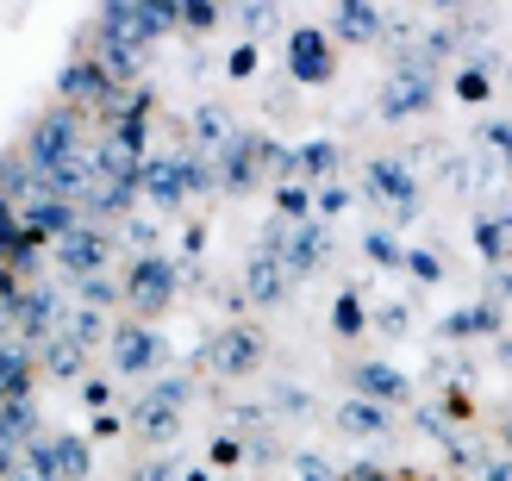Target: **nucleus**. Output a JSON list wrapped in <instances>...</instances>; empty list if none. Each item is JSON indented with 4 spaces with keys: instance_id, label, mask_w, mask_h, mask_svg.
I'll list each match as a JSON object with an SVG mask.
<instances>
[{
    "instance_id": "1",
    "label": "nucleus",
    "mask_w": 512,
    "mask_h": 481,
    "mask_svg": "<svg viewBox=\"0 0 512 481\" xmlns=\"http://www.w3.org/2000/svg\"><path fill=\"white\" fill-rule=\"evenodd\" d=\"M19 157L32 163V175H50V169H63V163L82 157V119H75V107L44 113V119L32 125V138H25Z\"/></svg>"
},
{
    "instance_id": "2",
    "label": "nucleus",
    "mask_w": 512,
    "mask_h": 481,
    "mask_svg": "<svg viewBox=\"0 0 512 481\" xmlns=\"http://www.w3.org/2000/svg\"><path fill=\"white\" fill-rule=\"evenodd\" d=\"M63 325H69V300H63L57 282H38V288L19 294V307H13V338H19V344L44 350L50 338L63 332Z\"/></svg>"
},
{
    "instance_id": "3",
    "label": "nucleus",
    "mask_w": 512,
    "mask_h": 481,
    "mask_svg": "<svg viewBox=\"0 0 512 481\" xmlns=\"http://www.w3.org/2000/svg\"><path fill=\"white\" fill-rule=\"evenodd\" d=\"M175 282H182L175 257L150 250V257H138V263H132V275H125V307H132L138 319H157L169 300H175Z\"/></svg>"
},
{
    "instance_id": "4",
    "label": "nucleus",
    "mask_w": 512,
    "mask_h": 481,
    "mask_svg": "<svg viewBox=\"0 0 512 481\" xmlns=\"http://www.w3.org/2000/svg\"><path fill=\"white\" fill-rule=\"evenodd\" d=\"M50 250H57V269H63V275L88 282V275L107 269V257H113V232H107V225H94V219H82L75 232H63Z\"/></svg>"
},
{
    "instance_id": "5",
    "label": "nucleus",
    "mask_w": 512,
    "mask_h": 481,
    "mask_svg": "<svg viewBox=\"0 0 512 481\" xmlns=\"http://www.w3.org/2000/svg\"><path fill=\"white\" fill-rule=\"evenodd\" d=\"M431 107H438V82H431V69L400 63L394 82H388V94H381V119H419Z\"/></svg>"
},
{
    "instance_id": "6",
    "label": "nucleus",
    "mask_w": 512,
    "mask_h": 481,
    "mask_svg": "<svg viewBox=\"0 0 512 481\" xmlns=\"http://www.w3.org/2000/svg\"><path fill=\"white\" fill-rule=\"evenodd\" d=\"M256 363H263V338L250 332V325H225V332L207 338V369L225 375V382H238V375H250Z\"/></svg>"
},
{
    "instance_id": "7",
    "label": "nucleus",
    "mask_w": 512,
    "mask_h": 481,
    "mask_svg": "<svg viewBox=\"0 0 512 481\" xmlns=\"http://www.w3.org/2000/svg\"><path fill=\"white\" fill-rule=\"evenodd\" d=\"M331 69H338V63H331V38L319 32V25H294V32H288V75L300 88H325Z\"/></svg>"
},
{
    "instance_id": "8",
    "label": "nucleus",
    "mask_w": 512,
    "mask_h": 481,
    "mask_svg": "<svg viewBox=\"0 0 512 481\" xmlns=\"http://www.w3.org/2000/svg\"><path fill=\"white\" fill-rule=\"evenodd\" d=\"M325 250H331V232H325V219H300V225H288V238H281V250H275V263L294 275H313L319 263H325Z\"/></svg>"
},
{
    "instance_id": "9",
    "label": "nucleus",
    "mask_w": 512,
    "mask_h": 481,
    "mask_svg": "<svg viewBox=\"0 0 512 481\" xmlns=\"http://www.w3.org/2000/svg\"><path fill=\"white\" fill-rule=\"evenodd\" d=\"M19 225H25V238H32V244H57L63 232H75V225H82V207H75V200L32 194V200L19 207Z\"/></svg>"
},
{
    "instance_id": "10",
    "label": "nucleus",
    "mask_w": 512,
    "mask_h": 481,
    "mask_svg": "<svg viewBox=\"0 0 512 481\" xmlns=\"http://www.w3.org/2000/svg\"><path fill=\"white\" fill-rule=\"evenodd\" d=\"M369 194H375V200H388L400 219H413V213H419V175L406 169L400 157H375V163H369Z\"/></svg>"
},
{
    "instance_id": "11",
    "label": "nucleus",
    "mask_w": 512,
    "mask_h": 481,
    "mask_svg": "<svg viewBox=\"0 0 512 481\" xmlns=\"http://www.w3.org/2000/svg\"><path fill=\"white\" fill-rule=\"evenodd\" d=\"M256 163H263V132H232V144H225L219 157H213L219 188L250 194V188H256Z\"/></svg>"
},
{
    "instance_id": "12",
    "label": "nucleus",
    "mask_w": 512,
    "mask_h": 481,
    "mask_svg": "<svg viewBox=\"0 0 512 481\" xmlns=\"http://www.w3.org/2000/svg\"><path fill=\"white\" fill-rule=\"evenodd\" d=\"M113 338V369L119 375H150L157 369V357H163V344H157V332L138 319V325H119V332H107Z\"/></svg>"
},
{
    "instance_id": "13",
    "label": "nucleus",
    "mask_w": 512,
    "mask_h": 481,
    "mask_svg": "<svg viewBox=\"0 0 512 481\" xmlns=\"http://www.w3.org/2000/svg\"><path fill=\"white\" fill-rule=\"evenodd\" d=\"M119 82H113V75L107 69H100V63H88V57H75L63 75H57V94L69 100V107H100V100H107Z\"/></svg>"
},
{
    "instance_id": "14",
    "label": "nucleus",
    "mask_w": 512,
    "mask_h": 481,
    "mask_svg": "<svg viewBox=\"0 0 512 481\" xmlns=\"http://www.w3.org/2000/svg\"><path fill=\"white\" fill-rule=\"evenodd\" d=\"M138 194H144L157 213H175V207H182L188 188H182V175H175V157H144V169H138Z\"/></svg>"
},
{
    "instance_id": "15",
    "label": "nucleus",
    "mask_w": 512,
    "mask_h": 481,
    "mask_svg": "<svg viewBox=\"0 0 512 481\" xmlns=\"http://www.w3.org/2000/svg\"><path fill=\"white\" fill-rule=\"evenodd\" d=\"M38 438V413H32V400H0V463H19L25 457V444Z\"/></svg>"
},
{
    "instance_id": "16",
    "label": "nucleus",
    "mask_w": 512,
    "mask_h": 481,
    "mask_svg": "<svg viewBox=\"0 0 512 481\" xmlns=\"http://www.w3.org/2000/svg\"><path fill=\"white\" fill-rule=\"evenodd\" d=\"M32 369H38L32 344L0 338V400H32Z\"/></svg>"
},
{
    "instance_id": "17",
    "label": "nucleus",
    "mask_w": 512,
    "mask_h": 481,
    "mask_svg": "<svg viewBox=\"0 0 512 481\" xmlns=\"http://www.w3.org/2000/svg\"><path fill=\"white\" fill-rule=\"evenodd\" d=\"M288 288H294V275L281 269L275 257H263V250H256L250 269H244V294L256 300V307H281V300H288Z\"/></svg>"
},
{
    "instance_id": "18",
    "label": "nucleus",
    "mask_w": 512,
    "mask_h": 481,
    "mask_svg": "<svg viewBox=\"0 0 512 481\" xmlns=\"http://www.w3.org/2000/svg\"><path fill=\"white\" fill-rule=\"evenodd\" d=\"M350 382H356V394H363V400H375V407H394V400L413 394V382H406L394 363H356Z\"/></svg>"
},
{
    "instance_id": "19",
    "label": "nucleus",
    "mask_w": 512,
    "mask_h": 481,
    "mask_svg": "<svg viewBox=\"0 0 512 481\" xmlns=\"http://www.w3.org/2000/svg\"><path fill=\"white\" fill-rule=\"evenodd\" d=\"M338 157H344V150L331 144V138H319V144H300V150H294V182H306V188H325V182H331V169H338Z\"/></svg>"
},
{
    "instance_id": "20",
    "label": "nucleus",
    "mask_w": 512,
    "mask_h": 481,
    "mask_svg": "<svg viewBox=\"0 0 512 481\" xmlns=\"http://www.w3.org/2000/svg\"><path fill=\"white\" fill-rule=\"evenodd\" d=\"M138 438H150V444H175V438H182V413H175V407H163V400H138Z\"/></svg>"
},
{
    "instance_id": "21",
    "label": "nucleus",
    "mask_w": 512,
    "mask_h": 481,
    "mask_svg": "<svg viewBox=\"0 0 512 481\" xmlns=\"http://www.w3.org/2000/svg\"><path fill=\"white\" fill-rule=\"evenodd\" d=\"M338 432H350V438H381L388 432V407H375V400H344L338 407Z\"/></svg>"
},
{
    "instance_id": "22",
    "label": "nucleus",
    "mask_w": 512,
    "mask_h": 481,
    "mask_svg": "<svg viewBox=\"0 0 512 481\" xmlns=\"http://www.w3.org/2000/svg\"><path fill=\"white\" fill-rule=\"evenodd\" d=\"M488 332H506V319H500L494 300H481V307H463V313L444 319V338H488Z\"/></svg>"
},
{
    "instance_id": "23",
    "label": "nucleus",
    "mask_w": 512,
    "mask_h": 481,
    "mask_svg": "<svg viewBox=\"0 0 512 481\" xmlns=\"http://www.w3.org/2000/svg\"><path fill=\"white\" fill-rule=\"evenodd\" d=\"M50 457H57V481H88V469H94L88 444L75 438V432H57V438H50Z\"/></svg>"
},
{
    "instance_id": "24",
    "label": "nucleus",
    "mask_w": 512,
    "mask_h": 481,
    "mask_svg": "<svg viewBox=\"0 0 512 481\" xmlns=\"http://www.w3.org/2000/svg\"><path fill=\"white\" fill-rule=\"evenodd\" d=\"M338 32L350 38V44H375L388 25H381V13H375V0H363V7H338Z\"/></svg>"
},
{
    "instance_id": "25",
    "label": "nucleus",
    "mask_w": 512,
    "mask_h": 481,
    "mask_svg": "<svg viewBox=\"0 0 512 481\" xmlns=\"http://www.w3.org/2000/svg\"><path fill=\"white\" fill-rule=\"evenodd\" d=\"M232 132H238V125L225 119V107H200V113H194V138H200V150H207V157H219V150L232 144Z\"/></svg>"
},
{
    "instance_id": "26",
    "label": "nucleus",
    "mask_w": 512,
    "mask_h": 481,
    "mask_svg": "<svg viewBox=\"0 0 512 481\" xmlns=\"http://www.w3.org/2000/svg\"><path fill=\"white\" fill-rule=\"evenodd\" d=\"M38 357H44V369H50V375H63V382H69V375L82 369V357H88V344H75L69 332H57V338H50V344L38 350Z\"/></svg>"
},
{
    "instance_id": "27",
    "label": "nucleus",
    "mask_w": 512,
    "mask_h": 481,
    "mask_svg": "<svg viewBox=\"0 0 512 481\" xmlns=\"http://www.w3.org/2000/svg\"><path fill=\"white\" fill-rule=\"evenodd\" d=\"M175 175H182V188H188V194H213V188H219L213 157H194V150H182V157H175Z\"/></svg>"
},
{
    "instance_id": "28",
    "label": "nucleus",
    "mask_w": 512,
    "mask_h": 481,
    "mask_svg": "<svg viewBox=\"0 0 512 481\" xmlns=\"http://www.w3.org/2000/svg\"><path fill=\"white\" fill-rule=\"evenodd\" d=\"M275 213L281 219H313V188H306V182H275Z\"/></svg>"
},
{
    "instance_id": "29",
    "label": "nucleus",
    "mask_w": 512,
    "mask_h": 481,
    "mask_svg": "<svg viewBox=\"0 0 512 481\" xmlns=\"http://www.w3.org/2000/svg\"><path fill=\"white\" fill-rule=\"evenodd\" d=\"M331 325H338V338H363L369 332V307L356 294H338V307H331Z\"/></svg>"
},
{
    "instance_id": "30",
    "label": "nucleus",
    "mask_w": 512,
    "mask_h": 481,
    "mask_svg": "<svg viewBox=\"0 0 512 481\" xmlns=\"http://www.w3.org/2000/svg\"><path fill=\"white\" fill-rule=\"evenodd\" d=\"M506 232H512V219H481V225H475V250H481L488 263H500V257H506Z\"/></svg>"
},
{
    "instance_id": "31",
    "label": "nucleus",
    "mask_w": 512,
    "mask_h": 481,
    "mask_svg": "<svg viewBox=\"0 0 512 481\" xmlns=\"http://www.w3.org/2000/svg\"><path fill=\"white\" fill-rule=\"evenodd\" d=\"M63 332H69L75 344H100V338H107V319H100V307H82V313L63 325Z\"/></svg>"
},
{
    "instance_id": "32",
    "label": "nucleus",
    "mask_w": 512,
    "mask_h": 481,
    "mask_svg": "<svg viewBox=\"0 0 512 481\" xmlns=\"http://www.w3.org/2000/svg\"><path fill=\"white\" fill-rule=\"evenodd\" d=\"M150 400H163V407H175V413H182L188 400H194V382H188V375H163V382L150 388Z\"/></svg>"
},
{
    "instance_id": "33",
    "label": "nucleus",
    "mask_w": 512,
    "mask_h": 481,
    "mask_svg": "<svg viewBox=\"0 0 512 481\" xmlns=\"http://www.w3.org/2000/svg\"><path fill=\"white\" fill-rule=\"evenodd\" d=\"M219 7H225V0H182V25H188V32H213Z\"/></svg>"
},
{
    "instance_id": "34",
    "label": "nucleus",
    "mask_w": 512,
    "mask_h": 481,
    "mask_svg": "<svg viewBox=\"0 0 512 481\" xmlns=\"http://www.w3.org/2000/svg\"><path fill=\"white\" fill-rule=\"evenodd\" d=\"M82 300H88V307H113V300H125V288L100 269V275H88V282H82Z\"/></svg>"
},
{
    "instance_id": "35",
    "label": "nucleus",
    "mask_w": 512,
    "mask_h": 481,
    "mask_svg": "<svg viewBox=\"0 0 512 481\" xmlns=\"http://www.w3.org/2000/svg\"><path fill=\"white\" fill-rule=\"evenodd\" d=\"M363 250H369V257H375L381 269H400V263H406V250H400L388 232H363Z\"/></svg>"
},
{
    "instance_id": "36",
    "label": "nucleus",
    "mask_w": 512,
    "mask_h": 481,
    "mask_svg": "<svg viewBox=\"0 0 512 481\" xmlns=\"http://www.w3.org/2000/svg\"><path fill=\"white\" fill-rule=\"evenodd\" d=\"M238 19H244V32H250V44H256V38H263L269 25H275V0H250Z\"/></svg>"
},
{
    "instance_id": "37",
    "label": "nucleus",
    "mask_w": 512,
    "mask_h": 481,
    "mask_svg": "<svg viewBox=\"0 0 512 481\" xmlns=\"http://www.w3.org/2000/svg\"><path fill=\"white\" fill-rule=\"evenodd\" d=\"M400 269H413L425 288H431V282H444V263L431 257V250H406V263H400Z\"/></svg>"
},
{
    "instance_id": "38",
    "label": "nucleus",
    "mask_w": 512,
    "mask_h": 481,
    "mask_svg": "<svg viewBox=\"0 0 512 481\" xmlns=\"http://www.w3.org/2000/svg\"><path fill=\"white\" fill-rule=\"evenodd\" d=\"M481 138H488V150L512 169V125H506V119H494V125H481Z\"/></svg>"
},
{
    "instance_id": "39",
    "label": "nucleus",
    "mask_w": 512,
    "mask_h": 481,
    "mask_svg": "<svg viewBox=\"0 0 512 481\" xmlns=\"http://www.w3.org/2000/svg\"><path fill=\"white\" fill-rule=\"evenodd\" d=\"M488 88H494V82H488V69H475V63L456 75V94H463V100H488Z\"/></svg>"
},
{
    "instance_id": "40",
    "label": "nucleus",
    "mask_w": 512,
    "mask_h": 481,
    "mask_svg": "<svg viewBox=\"0 0 512 481\" xmlns=\"http://www.w3.org/2000/svg\"><path fill=\"white\" fill-rule=\"evenodd\" d=\"M313 207H319V213H344V207H350V188H331V182L313 188Z\"/></svg>"
},
{
    "instance_id": "41",
    "label": "nucleus",
    "mask_w": 512,
    "mask_h": 481,
    "mask_svg": "<svg viewBox=\"0 0 512 481\" xmlns=\"http://www.w3.org/2000/svg\"><path fill=\"white\" fill-rule=\"evenodd\" d=\"M300 481H338V475H331V463L319 457V450H306V457H300Z\"/></svg>"
},
{
    "instance_id": "42",
    "label": "nucleus",
    "mask_w": 512,
    "mask_h": 481,
    "mask_svg": "<svg viewBox=\"0 0 512 481\" xmlns=\"http://www.w3.org/2000/svg\"><path fill=\"white\" fill-rule=\"evenodd\" d=\"M225 69H232V75H238V82H244V75H256V44L244 38V44L232 50V63H225Z\"/></svg>"
},
{
    "instance_id": "43",
    "label": "nucleus",
    "mask_w": 512,
    "mask_h": 481,
    "mask_svg": "<svg viewBox=\"0 0 512 481\" xmlns=\"http://www.w3.org/2000/svg\"><path fill=\"white\" fill-rule=\"evenodd\" d=\"M119 232H125V238L138 244V257H150V238H157V232H150V219H125Z\"/></svg>"
},
{
    "instance_id": "44",
    "label": "nucleus",
    "mask_w": 512,
    "mask_h": 481,
    "mask_svg": "<svg viewBox=\"0 0 512 481\" xmlns=\"http://www.w3.org/2000/svg\"><path fill=\"white\" fill-rule=\"evenodd\" d=\"M132 481H182V475H175V463H144Z\"/></svg>"
},
{
    "instance_id": "45",
    "label": "nucleus",
    "mask_w": 512,
    "mask_h": 481,
    "mask_svg": "<svg viewBox=\"0 0 512 481\" xmlns=\"http://www.w3.org/2000/svg\"><path fill=\"white\" fill-rule=\"evenodd\" d=\"M82 400H88V407H107V400H113V382H88Z\"/></svg>"
},
{
    "instance_id": "46",
    "label": "nucleus",
    "mask_w": 512,
    "mask_h": 481,
    "mask_svg": "<svg viewBox=\"0 0 512 481\" xmlns=\"http://www.w3.org/2000/svg\"><path fill=\"white\" fill-rule=\"evenodd\" d=\"M338 481H388V475H381L375 463H356V469H350V475H338Z\"/></svg>"
},
{
    "instance_id": "47",
    "label": "nucleus",
    "mask_w": 512,
    "mask_h": 481,
    "mask_svg": "<svg viewBox=\"0 0 512 481\" xmlns=\"http://www.w3.org/2000/svg\"><path fill=\"white\" fill-rule=\"evenodd\" d=\"M213 463H238V438H219L213 444Z\"/></svg>"
},
{
    "instance_id": "48",
    "label": "nucleus",
    "mask_w": 512,
    "mask_h": 481,
    "mask_svg": "<svg viewBox=\"0 0 512 481\" xmlns=\"http://www.w3.org/2000/svg\"><path fill=\"white\" fill-rule=\"evenodd\" d=\"M381 332H406V307H388V313H381Z\"/></svg>"
},
{
    "instance_id": "49",
    "label": "nucleus",
    "mask_w": 512,
    "mask_h": 481,
    "mask_svg": "<svg viewBox=\"0 0 512 481\" xmlns=\"http://www.w3.org/2000/svg\"><path fill=\"white\" fill-rule=\"evenodd\" d=\"M494 294H500V300H512V269H500V275H494Z\"/></svg>"
},
{
    "instance_id": "50",
    "label": "nucleus",
    "mask_w": 512,
    "mask_h": 481,
    "mask_svg": "<svg viewBox=\"0 0 512 481\" xmlns=\"http://www.w3.org/2000/svg\"><path fill=\"white\" fill-rule=\"evenodd\" d=\"M488 481H512V463H488Z\"/></svg>"
},
{
    "instance_id": "51",
    "label": "nucleus",
    "mask_w": 512,
    "mask_h": 481,
    "mask_svg": "<svg viewBox=\"0 0 512 481\" xmlns=\"http://www.w3.org/2000/svg\"><path fill=\"white\" fill-rule=\"evenodd\" d=\"M13 213H19V207H13V200H7V194H0V219H13Z\"/></svg>"
},
{
    "instance_id": "52",
    "label": "nucleus",
    "mask_w": 512,
    "mask_h": 481,
    "mask_svg": "<svg viewBox=\"0 0 512 481\" xmlns=\"http://www.w3.org/2000/svg\"><path fill=\"white\" fill-rule=\"evenodd\" d=\"M182 481H213V475H207V469H194V475H182Z\"/></svg>"
},
{
    "instance_id": "53",
    "label": "nucleus",
    "mask_w": 512,
    "mask_h": 481,
    "mask_svg": "<svg viewBox=\"0 0 512 481\" xmlns=\"http://www.w3.org/2000/svg\"><path fill=\"white\" fill-rule=\"evenodd\" d=\"M0 481H32V475H25V469H13V475H0Z\"/></svg>"
},
{
    "instance_id": "54",
    "label": "nucleus",
    "mask_w": 512,
    "mask_h": 481,
    "mask_svg": "<svg viewBox=\"0 0 512 481\" xmlns=\"http://www.w3.org/2000/svg\"><path fill=\"white\" fill-rule=\"evenodd\" d=\"M500 438H506V444H512V419H506V425H500Z\"/></svg>"
},
{
    "instance_id": "55",
    "label": "nucleus",
    "mask_w": 512,
    "mask_h": 481,
    "mask_svg": "<svg viewBox=\"0 0 512 481\" xmlns=\"http://www.w3.org/2000/svg\"><path fill=\"white\" fill-rule=\"evenodd\" d=\"M438 7H463V0H438Z\"/></svg>"
},
{
    "instance_id": "56",
    "label": "nucleus",
    "mask_w": 512,
    "mask_h": 481,
    "mask_svg": "<svg viewBox=\"0 0 512 481\" xmlns=\"http://www.w3.org/2000/svg\"><path fill=\"white\" fill-rule=\"evenodd\" d=\"M338 7H363V0H338Z\"/></svg>"
},
{
    "instance_id": "57",
    "label": "nucleus",
    "mask_w": 512,
    "mask_h": 481,
    "mask_svg": "<svg viewBox=\"0 0 512 481\" xmlns=\"http://www.w3.org/2000/svg\"><path fill=\"white\" fill-rule=\"evenodd\" d=\"M506 75H512V63H506Z\"/></svg>"
}]
</instances>
